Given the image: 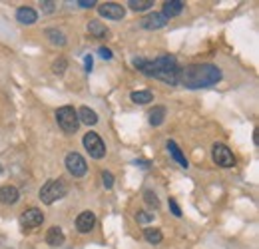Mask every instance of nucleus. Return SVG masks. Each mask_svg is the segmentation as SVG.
I'll return each mask as SVG.
<instances>
[{
  "instance_id": "nucleus-1",
  "label": "nucleus",
  "mask_w": 259,
  "mask_h": 249,
  "mask_svg": "<svg viewBox=\"0 0 259 249\" xmlns=\"http://www.w3.org/2000/svg\"><path fill=\"white\" fill-rule=\"evenodd\" d=\"M134 66L144 76L158 78V80H162L165 84H171V86H178L180 84L182 66L178 64V60L174 56H169V54L158 56L154 60H150V58H134Z\"/></svg>"
},
{
  "instance_id": "nucleus-2",
  "label": "nucleus",
  "mask_w": 259,
  "mask_h": 249,
  "mask_svg": "<svg viewBox=\"0 0 259 249\" xmlns=\"http://www.w3.org/2000/svg\"><path fill=\"white\" fill-rule=\"evenodd\" d=\"M222 80V70L215 64H190L186 68H182V76H180V84L197 90V88H209L213 84H218Z\"/></svg>"
},
{
  "instance_id": "nucleus-3",
  "label": "nucleus",
  "mask_w": 259,
  "mask_h": 249,
  "mask_svg": "<svg viewBox=\"0 0 259 249\" xmlns=\"http://www.w3.org/2000/svg\"><path fill=\"white\" fill-rule=\"evenodd\" d=\"M66 193H68V186L64 184V180H48L44 186L40 187V193L38 195H40L42 203L52 205L54 201L66 197Z\"/></svg>"
},
{
  "instance_id": "nucleus-4",
  "label": "nucleus",
  "mask_w": 259,
  "mask_h": 249,
  "mask_svg": "<svg viewBox=\"0 0 259 249\" xmlns=\"http://www.w3.org/2000/svg\"><path fill=\"white\" fill-rule=\"evenodd\" d=\"M56 124L62 128V132L66 134H74L80 128V120H78V112L72 106H62L56 110Z\"/></svg>"
},
{
  "instance_id": "nucleus-5",
  "label": "nucleus",
  "mask_w": 259,
  "mask_h": 249,
  "mask_svg": "<svg viewBox=\"0 0 259 249\" xmlns=\"http://www.w3.org/2000/svg\"><path fill=\"white\" fill-rule=\"evenodd\" d=\"M82 144H84V148L88 150L90 157H94V159H102V157L106 156V144L102 142V138L98 136L96 132H88V134H84Z\"/></svg>"
},
{
  "instance_id": "nucleus-6",
  "label": "nucleus",
  "mask_w": 259,
  "mask_h": 249,
  "mask_svg": "<svg viewBox=\"0 0 259 249\" xmlns=\"http://www.w3.org/2000/svg\"><path fill=\"white\" fill-rule=\"evenodd\" d=\"M211 157H213V161H215L220 168H233V165H235V156H233V152L227 148L226 144L215 142V144L211 146Z\"/></svg>"
},
{
  "instance_id": "nucleus-7",
  "label": "nucleus",
  "mask_w": 259,
  "mask_h": 249,
  "mask_svg": "<svg viewBox=\"0 0 259 249\" xmlns=\"http://www.w3.org/2000/svg\"><path fill=\"white\" fill-rule=\"evenodd\" d=\"M66 163V170L74 176V178H82V176H86V172H88V163H86V159L80 156V154H76V152H70L64 159Z\"/></svg>"
},
{
  "instance_id": "nucleus-8",
  "label": "nucleus",
  "mask_w": 259,
  "mask_h": 249,
  "mask_svg": "<svg viewBox=\"0 0 259 249\" xmlns=\"http://www.w3.org/2000/svg\"><path fill=\"white\" fill-rule=\"evenodd\" d=\"M42 221H44V214H42L38 208H28V210H24L22 216H20V225H22L24 231H30L34 227L42 225Z\"/></svg>"
},
{
  "instance_id": "nucleus-9",
  "label": "nucleus",
  "mask_w": 259,
  "mask_h": 249,
  "mask_svg": "<svg viewBox=\"0 0 259 249\" xmlns=\"http://www.w3.org/2000/svg\"><path fill=\"white\" fill-rule=\"evenodd\" d=\"M98 12H100V16H104L108 20H122L126 16V8L118 2H104L98 6Z\"/></svg>"
},
{
  "instance_id": "nucleus-10",
  "label": "nucleus",
  "mask_w": 259,
  "mask_h": 249,
  "mask_svg": "<svg viewBox=\"0 0 259 249\" xmlns=\"http://www.w3.org/2000/svg\"><path fill=\"white\" fill-rule=\"evenodd\" d=\"M167 22H169V20L163 16L162 12H152V14L144 16V18L140 20V26L146 28V30H160V28H163Z\"/></svg>"
},
{
  "instance_id": "nucleus-11",
  "label": "nucleus",
  "mask_w": 259,
  "mask_h": 249,
  "mask_svg": "<svg viewBox=\"0 0 259 249\" xmlns=\"http://www.w3.org/2000/svg\"><path fill=\"white\" fill-rule=\"evenodd\" d=\"M94 225H96V214L90 212V210L82 212V214L76 218V229H78L80 233H90V231L94 229Z\"/></svg>"
},
{
  "instance_id": "nucleus-12",
  "label": "nucleus",
  "mask_w": 259,
  "mask_h": 249,
  "mask_svg": "<svg viewBox=\"0 0 259 249\" xmlns=\"http://www.w3.org/2000/svg\"><path fill=\"white\" fill-rule=\"evenodd\" d=\"M184 8H186V2H182V0H167V2H163L162 14L169 20V18H174V16L182 14V12H184Z\"/></svg>"
},
{
  "instance_id": "nucleus-13",
  "label": "nucleus",
  "mask_w": 259,
  "mask_h": 249,
  "mask_svg": "<svg viewBox=\"0 0 259 249\" xmlns=\"http://www.w3.org/2000/svg\"><path fill=\"white\" fill-rule=\"evenodd\" d=\"M18 199H20V191L14 186L0 187V203H4V205H14Z\"/></svg>"
},
{
  "instance_id": "nucleus-14",
  "label": "nucleus",
  "mask_w": 259,
  "mask_h": 249,
  "mask_svg": "<svg viewBox=\"0 0 259 249\" xmlns=\"http://www.w3.org/2000/svg\"><path fill=\"white\" fill-rule=\"evenodd\" d=\"M64 241H66V235L64 231H62V227L52 225L48 229V233H46V243L52 245V247H60V245H64Z\"/></svg>"
},
{
  "instance_id": "nucleus-15",
  "label": "nucleus",
  "mask_w": 259,
  "mask_h": 249,
  "mask_svg": "<svg viewBox=\"0 0 259 249\" xmlns=\"http://www.w3.org/2000/svg\"><path fill=\"white\" fill-rule=\"evenodd\" d=\"M16 20L20 22V24H34L36 20H38V12L30 8V6H20L18 10H16Z\"/></svg>"
},
{
  "instance_id": "nucleus-16",
  "label": "nucleus",
  "mask_w": 259,
  "mask_h": 249,
  "mask_svg": "<svg viewBox=\"0 0 259 249\" xmlns=\"http://www.w3.org/2000/svg\"><path fill=\"white\" fill-rule=\"evenodd\" d=\"M165 148H167V152L171 154V157H174V159H176V161H178V163H180L184 170H186V168H190V161H188V157L184 156V152L180 150V146H178L176 142H171V140H169V142L165 144Z\"/></svg>"
},
{
  "instance_id": "nucleus-17",
  "label": "nucleus",
  "mask_w": 259,
  "mask_h": 249,
  "mask_svg": "<svg viewBox=\"0 0 259 249\" xmlns=\"http://www.w3.org/2000/svg\"><path fill=\"white\" fill-rule=\"evenodd\" d=\"M78 112V120H80V124H86V126H96L98 124V114L94 110H90L88 106H82L80 110H76Z\"/></svg>"
},
{
  "instance_id": "nucleus-18",
  "label": "nucleus",
  "mask_w": 259,
  "mask_h": 249,
  "mask_svg": "<svg viewBox=\"0 0 259 249\" xmlns=\"http://www.w3.org/2000/svg\"><path fill=\"white\" fill-rule=\"evenodd\" d=\"M148 118H150V124L154 126V128L162 126L163 120H165V108H163V106H156L154 110H150Z\"/></svg>"
},
{
  "instance_id": "nucleus-19",
  "label": "nucleus",
  "mask_w": 259,
  "mask_h": 249,
  "mask_svg": "<svg viewBox=\"0 0 259 249\" xmlns=\"http://www.w3.org/2000/svg\"><path fill=\"white\" fill-rule=\"evenodd\" d=\"M130 100L134 102V104H150V102H154V94L150 92V90H140V92H132L130 94Z\"/></svg>"
},
{
  "instance_id": "nucleus-20",
  "label": "nucleus",
  "mask_w": 259,
  "mask_h": 249,
  "mask_svg": "<svg viewBox=\"0 0 259 249\" xmlns=\"http://www.w3.org/2000/svg\"><path fill=\"white\" fill-rule=\"evenodd\" d=\"M46 38L54 44V46H64L66 44V36L62 30H58V28H48L46 30Z\"/></svg>"
},
{
  "instance_id": "nucleus-21",
  "label": "nucleus",
  "mask_w": 259,
  "mask_h": 249,
  "mask_svg": "<svg viewBox=\"0 0 259 249\" xmlns=\"http://www.w3.org/2000/svg\"><path fill=\"white\" fill-rule=\"evenodd\" d=\"M144 237H146V241H150V243H154V245L162 243V239H163L162 231H160L158 227H146V229H144Z\"/></svg>"
},
{
  "instance_id": "nucleus-22",
  "label": "nucleus",
  "mask_w": 259,
  "mask_h": 249,
  "mask_svg": "<svg viewBox=\"0 0 259 249\" xmlns=\"http://www.w3.org/2000/svg\"><path fill=\"white\" fill-rule=\"evenodd\" d=\"M88 32H90L94 38H104V36H108V28H106L102 22H98V20H90V22H88Z\"/></svg>"
},
{
  "instance_id": "nucleus-23",
  "label": "nucleus",
  "mask_w": 259,
  "mask_h": 249,
  "mask_svg": "<svg viewBox=\"0 0 259 249\" xmlns=\"http://www.w3.org/2000/svg\"><path fill=\"white\" fill-rule=\"evenodd\" d=\"M128 6L134 12H144V10H150L154 6V0H130Z\"/></svg>"
},
{
  "instance_id": "nucleus-24",
  "label": "nucleus",
  "mask_w": 259,
  "mask_h": 249,
  "mask_svg": "<svg viewBox=\"0 0 259 249\" xmlns=\"http://www.w3.org/2000/svg\"><path fill=\"white\" fill-rule=\"evenodd\" d=\"M144 199H146V203H148L150 208H154V210H158V208H160V199H158V195H156L154 191L146 189V191H144Z\"/></svg>"
},
{
  "instance_id": "nucleus-25",
  "label": "nucleus",
  "mask_w": 259,
  "mask_h": 249,
  "mask_svg": "<svg viewBox=\"0 0 259 249\" xmlns=\"http://www.w3.org/2000/svg\"><path fill=\"white\" fill-rule=\"evenodd\" d=\"M66 68H68V62H66V58H58L56 62L52 64V70H54V74H64L66 72Z\"/></svg>"
},
{
  "instance_id": "nucleus-26",
  "label": "nucleus",
  "mask_w": 259,
  "mask_h": 249,
  "mask_svg": "<svg viewBox=\"0 0 259 249\" xmlns=\"http://www.w3.org/2000/svg\"><path fill=\"white\" fill-rule=\"evenodd\" d=\"M102 184H104L106 189H112V187H114V176H112L110 172H106V170L102 172Z\"/></svg>"
},
{
  "instance_id": "nucleus-27",
  "label": "nucleus",
  "mask_w": 259,
  "mask_h": 249,
  "mask_svg": "<svg viewBox=\"0 0 259 249\" xmlns=\"http://www.w3.org/2000/svg\"><path fill=\"white\" fill-rule=\"evenodd\" d=\"M154 219V214H148V212H138L136 214V221L138 223H148V221H152Z\"/></svg>"
},
{
  "instance_id": "nucleus-28",
  "label": "nucleus",
  "mask_w": 259,
  "mask_h": 249,
  "mask_svg": "<svg viewBox=\"0 0 259 249\" xmlns=\"http://www.w3.org/2000/svg\"><path fill=\"white\" fill-rule=\"evenodd\" d=\"M167 205H169V210H171V214H174L176 218H182V210H180V205H178V201H176L174 197H169Z\"/></svg>"
},
{
  "instance_id": "nucleus-29",
  "label": "nucleus",
  "mask_w": 259,
  "mask_h": 249,
  "mask_svg": "<svg viewBox=\"0 0 259 249\" xmlns=\"http://www.w3.org/2000/svg\"><path fill=\"white\" fill-rule=\"evenodd\" d=\"M98 54H100V58H104V60H112V50L110 48H106V46H102L100 50H98Z\"/></svg>"
},
{
  "instance_id": "nucleus-30",
  "label": "nucleus",
  "mask_w": 259,
  "mask_h": 249,
  "mask_svg": "<svg viewBox=\"0 0 259 249\" xmlns=\"http://www.w3.org/2000/svg\"><path fill=\"white\" fill-rule=\"evenodd\" d=\"M84 64H86V72L90 74V72H92V64H94V60H92V56H90V54H86V56H84Z\"/></svg>"
},
{
  "instance_id": "nucleus-31",
  "label": "nucleus",
  "mask_w": 259,
  "mask_h": 249,
  "mask_svg": "<svg viewBox=\"0 0 259 249\" xmlns=\"http://www.w3.org/2000/svg\"><path fill=\"white\" fill-rule=\"evenodd\" d=\"M76 4H78L80 8H92V6H96L94 0H90V2H88V0H80V2H76Z\"/></svg>"
},
{
  "instance_id": "nucleus-32",
  "label": "nucleus",
  "mask_w": 259,
  "mask_h": 249,
  "mask_svg": "<svg viewBox=\"0 0 259 249\" xmlns=\"http://www.w3.org/2000/svg\"><path fill=\"white\" fill-rule=\"evenodd\" d=\"M42 6H44L46 12H54V6H56V4H54V2H42Z\"/></svg>"
},
{
  "instance_id": "nucleus-33",
  "label": "nucleus",
  "mask_w": 259,
  "mask_h": 249,
  "mask_svg": "<svg viewBox=\"0 0 259 249\" xmlns=\"http://www.w3.org/2000/svg\"><path fill=\"white\" fill-rule=\"evenodd\" d=\"M136 165H140L142 170H148V168H150V161H144V159H140V161H136Z\"/></svg>"
},
{
  "instance_id": "nucleus-34",
  "label": "nucleus",
  "mask_w": 259,
  "mask_h": 249,
  "mask_svg": "<svg viewBox=\"0 0 259 249\" xmlns=\"http://www.w3.org/2000/svg\"><path fill=\"white\" fill-rule=\"evenodd\" d=\"M0 176H2V165H0Z\"/></svg>"
}]
</instances>
